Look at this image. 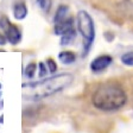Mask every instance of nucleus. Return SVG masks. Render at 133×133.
Segmentation results:
<instances>
[{
    "mask_svg": "<svg viewBox=\"0 0 133 133\" xmlns=\"http://www.w3.org/2000/svg\"><path fill=\"white\" fill-rule=\"evenodd\" d=\"M13 16L17 20H23L28 16V8L24 3H17L13 6Z\"/></svg>",
    "mask_w": 133,
    "mask_h": 133,
    "instance_id": "nucleus-7",
    "label": "nucleus"
},
{
    "mask_svg": "<svg viewBox=\"0 0 133 133\" xmlns=\"http://www.w3.org/2000/svg\"><path fill=\"white\" fill-rule=\"evenodd\" d=\"M0 97H1V90H0Z\"/></svg>",
    "mask_w": 133,
    "mask_h": 133,
    "instance_id": "nucleus-19",
    "label": "nucleus"
},
{
    "mask_svg": "<svg viewBox=\"0 0 133 133\" xmlns=\"http://www.w3.org/2000/svg\"><path fill=\"white\" fill-rule=\"evenodd\" d=\"M0 90H1V83H0Z\"/></svg>",
    "mask_w": 133,
    "mask_h": 133,
    "instance_id": "nucleus-18",
    "label": "nucleus"
},
{
    "mask_svg": "<svg viewBox=\"0 0 133 133\" xmlns=\"http://www.w3.org/2000/svg\"><path fill=\"white\" fill-rule=\"evenodd\" d=\"M122 64L127 66H133V51H128V52L124 54V55L120 57Z\"/></svg>",
    "mask_w": 133,
    "mask_h": 133,
    "instance_id": "nucleus-11",
    "label": "nucleus"
},
{
    "mask_svg": "<svg viewBox=\"0 0 133 133\" xmlns=\"http://www.w3.org/2000/svg\"><path fill=\"white\" fill-rule=\"evenodd\" d=\"M46 66H48V70L51 74H55L56 70H57V63L54 61L52 58H48L46 59Z\"/></svg>",
    "mask_w": 133,
    "mask_h": 133,
    "instance_id": "nucleus-14",
    "label": "nucleus"
},
{
    "mask_svg": "<svg viewBox=\"0 0 133 133\" xmlns=\"http://www.w3.org/2000/svg\"><path fill=\"white\" fill-rule=\"evenodd\" d=\"M76 25L84 42V51L87 54L95 39V26L93 18L87 11H80L76 16Z\"/></svg>",
    "mask_w": 133,
    "mask_h": 133,
    "instance_id": "nucleus-3",
    "label": "nucleus"
},
{
    "mask_svg": "<svg viewBox=\"0 0 133 133\" xmlns=\"http://www.w3.org/2000/svg\"><path fill=\"white\" fill-rule=\"evenodd\" d=\"M75 37H76V30H74V31H71V32L65 33V35L61 36V45H63V46L64 45H69L70 43L75 39Z\"/></svg>",
    "mask_w": 133,
    "mask_h": 133,
    "instance_id": "nucleus-10",
    "label": "nucleus"
},
{
    "mask_svg": "<svg viewBox=\"0 0 133 133\" xmlns=\"http://www.w3.org/2000/svg\"><path fill=\"white\" fill-rule=\"evenodd\" d=\"M6 43H7V39H6L5 35H3V33H0V45L3 46V45H5Z\"/></svg>",
    "mask_w": 133,
    "mask_h": 133,
    "instance_id": "nucleus-16",
    "label": "nucleus"
},
{
    "mask_svg": "<svg viewBox=\"0 0 133 133\" xmlns=\"http://www.w3.org/2000/svg\"><path fill=\"white\" fill-rule=\"evenodd\" d=\"M74 81V75L70 72H61L55 76H51L49 78L38 81V82L32 83H24L23 87H31L33 89L32 91V99H44L49 97L54 94H57L63 89L68 88Z\"/></svg>",
    "mask_w": 133,
    "mask_h": 133,
    "instance_id": "nucleus-2",
    "label": "nucleus"
},
{
    "mask_svg": "<svg viewBox=\"0 0 133 133\" xmlns=\"http://www.w3.org/2000/svg\"><path fill=\"white\" fill-rule=\"evenodd\" d=\"M36 68H37V64L36 63H30L26 65L25 68V76L31 80V78L35 77V74H36Z\"/></svg>",
    "mask_w": 133,
    "mask_h": 133,
    "instance_id": "nucleus-12",
    "label": "nucleus"
},
{
    "mask_svg": "<svg viewBox=\"0 0 133 133\" xmlns=\"http://www.w3.org/2000/svg\"><path fill=\"white\" fill-rule=\"evenodd\" d=\"M37 4L44 12H49L51 8V0H37Z\"/></svg>",
    "mask_w": 133,
    "mask_h": 133,
    "instance_id": "nucleus-13",
    "label": "nucleus"
},
{
    "mask_svg": "<svg viewBox=\"0 0 133 133\" xmlns=\"http://www.w3.org/2000/svg\"><path fill=\"white\" fill-rule=\"evenodd\" d=\"M0 28L5 32V37L7 42H10L12 45H17L22 39V32L16 25L11 24L10 20L6 17H1L0 18Z\"/></svg>",
    "mask_w": 133,
    "mask_h": 133,
    "instance_id": "nucleus-4",
    "label": "nucleus"
},
{
    "mask_svg": "<svg viewBox=\"0 0 133 133\" xmlns=\"http://www.w3.org/2000/svg\"><path fill=\"white\" fill-rule=\"evenodd\" d=\"M68 13H69L68 6L61 5L57 8V12H56L55 18H54V23L56 24V23H59V22H62V20L66 19V18H69V17H68Z\"/></svg>",
    "mask_w": 133,
    "mask_h": 133,
    "instance_id": "nucleus-9",
    "label": "nucleus"
},
{
    "mask_svg": "<svg viewBox=\"0 0 133 133\" xmlns=\"http://www.w3.org/2000/svg\"><path fill=\"white\" fill-rule=\"evenodd\" d=\"M74 20L72 18H66V19L62 20L59 23H56L55 28H54V31H55V35H58V36H63L65 33H69L71 31H74Z\"/></svg>",
    "mask_w": 133,
    "mask_h": 133,
    "instance_id": "nucleus-6",
    "label": "nucleus"
},
{
    "mask_svg": "<svg viewBox=\"0 0 133 133\" xmlns=\"http://www.w3.org/2000/svg\"><path fill=\"white\" fill-rule=\"evenodd\" d=\"M38 68H39V77H44L45 75L48 74V66H45V64L43 62H39L38 63Z\"/></svg>",
    "mask_w": 133,
    "mask_h": 133,
    "instance_id": "nucleus-15",
    "label": "nucleus"
},
{
    "mask_svg": "<svg viewBox=\"0 0 133 133\" xmlns=\"http://www.w3.org/2000/svg\"><path fill=\"white\" fill-rule=\"evenodd\" d=\"M113 58L109 55H101L90 62V70L93 72H101L112 64Z\"/></svg>",
    "mask_w": 133,
    "mask_h": 133,
    "instance_id": "nucleus-5",
    "label": "nucleus"
},
{
    "mask_svg": "<svg viewBox=\"0 0 133 133\" xmlns=\"http://www.w3.org/2000/svg\"><path fill=\"white\" fill-rule=\"evenodd\" d=\"M127 102V94L118 83H103L94 90L91 103L102 112H115Z\"/></svg>",
    "mask_w": 133,
    "mask_h": 133,
    "instance_id": "nucleus-1",
    "label": "nucleus"
},
{
    "mask_svg": "<svg viewBox=\"0 0 133 133\" xmlns=\"http://www.w3.org/2000/svg\"><path fill=\"white\" fill-rule=\"evenodd\" d=\"M58 59L63 64H71L76 61V55L72 51H62L58 54Z\"/></svg>",
    "mask_w": 133,
    "mask_h": 133,
    "instance_id": "nucleus-8",
    "label": "nucleus"
},
{
    "mask_svg": "<svg viewBox=\"0 0 133 133\" xmlns=\"http://www.w3.org/2000/svg\"><path fill=\"white\" fill-rule=\"evenodd\" d=\"M3 116H4V115L0 116V124H3V122H4V118H3Z\"/></svg>",
    "mask_w": 133,
    "mask_h": 133,
    "instance_id": "nucleus-17",
    "label": "nucleus"
}]
</instances>
